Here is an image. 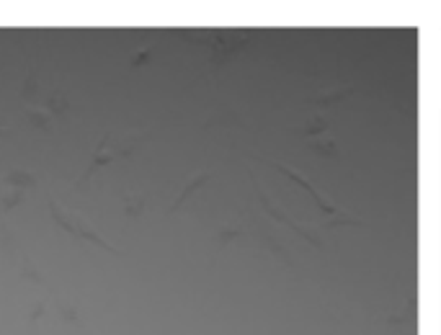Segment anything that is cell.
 I'll return each instance as SVG.
<instances>
[{"label": "cell", "instance_id": "1", "mask_svg": "<svg viewBox=\"0 0 441 335\" xmlns=\"http://www.w3.org/2000/svg\"><path fill=\"white\" fill-rule=\"evenodd\" d=\"M153 134H155V131H142V129H139V131H122V129L106 131L104 139L98 142L96 152H93V160H91V165H88V170L75 180V188H83L88 183V178L96 173V168H101V165H106V162H111L116 157L129 155L139 142H145L147 137H153Z\"/></svg>", "mask_w": 441, "mask_h": 335}, {"label": "cell", "instance_id": "2", "mask_svg": "<svg viewBox=\"0 0 441 335\" xmlns=\"http://www.w3.org/2000/svg\"><path fill=\"white\" fill-rule=\"evenodd\" d=\"M49 206H52V217H54V219L59 222V225H62V227H65V230H70V232H73V235H75V237H85V240H91V242H96V245H104L106 250H111V253H116V248H114V245H108V242H106L104 237H98V235H96V232H93L91 227H88V225H85V222H83V219H78V217H73V214H67V211H59V209H57V204H54V201H52V204H49Z\"/></svg>", "mask_w": 441, "mask_h": 335}, {"label": "cell", "instance_id": "3", "mask_svg": "<svg viewBox=\"0 0 441 335\" xmlns=\"http://www.w3.org/2000/svg\"><path fill=\"white\" fill-rule=\"evenodd\" d=\"M157 54V44H137L132 57H129V67H139L142 62H150Z\"/></svg>", "mask_w": 441, "mask_h": 335}, {"label": "cell", "instance_id": "4", "mask_svg": "<svg viewBox=\"0 0 441 335\" xmlns=\"http://www.w3.org/2000/svg\"><path fill=\"white\" fill-rule=\"evenodd\" d=\"M26 116L39 129H47V131L52 129V114H49L47 108H26Z\"/></svg>", "mask_w": 441, "mask_h": 335}, {"label": "cell", "instance_id": "5", "mask_svg": "<svg viewBox=\"0 0 441 335\" xmlns=\"http://www.w3.org/2000/svg\"><path fill=\"white\" fill-rule=\"evenodd\" d=\"M124 204H127V211H129V214H139V209H142L145 199H142V196H127Z\"/></svg>", "mask_w": 441, "mask_h": 335}, {"label": "cell", "instance_id": "6", "mask_svg": "<svg viewBox=\"0 0 441 335\" xmlns=\"http://www.w3.org/2000/svg\"><path fill=\"white\" fill-rule=\"evenodd\" d=\"M8 180H11V183H18V186H31L34 183V176H28V173H11L8 176Z\"/></svg>", "mask_w": 441, "mask_h": 335}, {"label": "cell", "instance_id": "7", "mask_svg": "<svg viewBox=\"0 0 441 335\" xmlns=\"http://www.w3.org/2000/svg\"><path fill=\"white\" fill-rule=\"evenodd\" d=\"M5 131H8V129H0V134H5Z\"/></svg>", "mask_w": 441, "mask_h": 335}]
</instances>
